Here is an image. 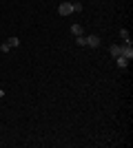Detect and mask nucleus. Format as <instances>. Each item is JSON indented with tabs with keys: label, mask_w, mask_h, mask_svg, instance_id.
<instances>
[{
	"label": "nucleus",
	"mask_w": 133,
	"mask_h": 148,
	"mask_svg": "<svg viewBox=\"0 0 133 148\" xmlns=\"http://www.w3.org/2000/svg\"><path fill=\"white\" fill-rule=\"evenodd\" d=\"M109 51H111V56H113V58L120 56V47H118V44H111V49H109Z\"/></svg>",
	"instance_id": "8"
},
{
	"label": "nucleus",
	"mask_w": 133,
	"mask_h": 148,
	"mask_svg": "<svg viewBox=\"0 0 133 148\" xmlns=\"http://www.w3.org/2000/svg\"><path fill=\"white\" fill-rule=\"evenodd\" d=\"M76 44L78 47H87V36H76Z\"/></svg>",
	"instance_id": "6"
},
{
	"label": "nucleus",
	"mask_w": 133,
	"mask_h": 148,
	"mask_svg": "<svg viewBox=\"0 0 133 148\" xmlns=\"http://www.w3.org/2000/svg\"><path fill=\"white\" fill-rule=\"evenodd\" d=\"M58 13H60V16H69V13H73V5H71V2H60Z\"/></svg>",
	"instance_id": "3"
},
{
	"label": "nucleus",
	"mask_w": 133,
	"mask_h": 148,
	"mask_svg": "<svg viewBox=\"0 0 133 148\" xmlns=\"http://www.w3.org/2000/svg\"><path fill=\"white\" fill-rule=\"evenodd\" d=\"M120 56H122V58H127L129 62L133 60V47H131V42H124V44L120 47Z\"/></svg>",
	"instance_id": "2"
},
{
	"label": "nucleus",
	"mask_w": 133,
	"mask_h": 148,
	"mask_svg": "<svg viewBox=\"0 0 133 148\" xmlns=\"http://www.w3.org/2000/svg\"><path fill=\"white\" fill-rule=\"evenodd\" d=\"M2 95H5V91H2V88H0V97H2Z\"/></svg>",
	"instance_id": "11"
},
{
	"label": "nucleus",
	"mask_w": 133,
	"mask_h": 148,
	"mask_svg": "<svg viewBox=\"0 0 133 148\" xmlns=\"http://www.w3.org/2000/svg\"><path fill=\"white\" fill-rule=\"evenodd\" d=\"M87 47H100V36H89L87 38Z\"/></svg>",
	"instance_id": "4"
},
{
	"label": "nucleus",
	"mask_w": 133,
	"mask_h": 148,
	"mask_svg": "<svg viewBox=\"0 0 133 148\" xmlns=\"http://www.w3.org/2000/svg\"><path fill=\"white\" fill-rule=\"evenodd\" d=\"M18 44H20V40H18L16 36H11L9 40H7V42H2V44H0V51H2V53H9V51H11L13 47H18Z\"/></svg>",
	"instance_id": "1"
},
{
	"label": "nucleus",
	"mask_w": 133,
	"mask_h": 148,
	"mask_svg": "<svg viewBox=\"0 0 133 148\" xmlns=\"http://www.w3.org/2000/svg\"><path fill=\"white\" fill-rule=\"evenodd\" d=\"M71 33H73V36H82V27L80 25H71Z\"/></svg>",
	"instance_id": "7"
},
{
	"label": "nucleus",
	"mask_w": 133,
	"mask_h": 148,
	"mask_svg": "<svg viewBox=\"0 0 133 148\" xmlns=\"http://www.w3.org/2000/svg\"><path fill=\"white\" fill-rule=\"evenodd\" d=\"M115 64H118V69L124 71V69L129 66V60H127V58H122V56H118V58H115Z\"/></svg>",
	"instance_id": "5"
},
{
	"label": "nucleus",
	"mask_w": 133,
	"mask_h": 148,
	"mask_svg": "<svg viewBox=\"0 0 133 148\" xmlns=\"http://www.w3.org/2000/svg\"><path fill=\"white\" fill-rule=\"evenodd\" d=\"M71 5H73V11H82V5H80V2H71Z\"/></svg>",
	"instance_id": "10"
},
{
	"label": "nucleus",
	"mask_w": 133,
	"mask_h": 148,
	"mask_svg": "<svg viewBox=\"0 0 133 148\" xmlns=\"http://www.w3.org/2000/svg\"><path fill=\"white\" fill-rule=\"evenodd\" d=\"M120 36H122V40H124V42H131V36H129V31H127V29H122V31H120Z\"/></svg>",
	"instance_id": "9"
}]
</instances>
